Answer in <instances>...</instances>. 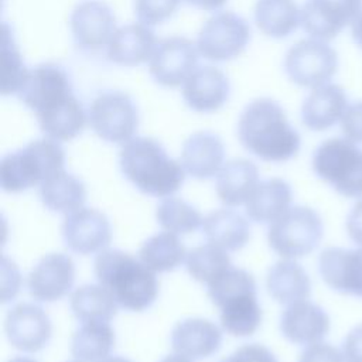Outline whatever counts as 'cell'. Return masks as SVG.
<instances>
[{
	"mask_svg": "<svg viewBox=\"0 0 362 362\" xmlns=\"http://www.w3.org/2000/svg\"><path fill=\"white\" fill-rule=\"evenodd\" d=\"M238 139L249 153L267 163L287 161L301 146V137L284 109L270 98H259L245 106L238 120Z\"/></svg>",
	"mask_w": 362,
	"mask_h": 362,
	"instance_id": "obj_1",
	"label": "cell"
},
{
	"mask_svg": "<svg viewBox=\"0 0 362 362\" xmlns=\"http://www.w3.org/2000/svg\"><path fill=\"white\" fill-rule=\"evenodd\" d=\"M119 164L123 175L143 194L156 198L171 197L185 180L181 161L168 156L161 143L134 136L122 146Z\"/></svg>",
	"mask_w": 362,
	"mask_h": 362,
	"instance_id": "obj_2",
	"label": "cell"
},
{
	"mask_svg": "<svg viewBox=\"0 0 362 362\" xmlns=\"http://www.w3.org/2000/svg\"><path fill=\"white\" fill-rule=\"evenodd\" d=\"M95 276L124 310L141 313L151 307L158 296L156 272L120 249H105L93 262Z\"/></svg>",
	"mask_w": 362,
	"mask_h": 362,
	"instance_id": "obj_3",
	"label": "cell"
},
{
	"mask_svg": "<svg viewBox=\"0 0 362 362\" xmlns=\"http://www.w3.org/2000/svg\"><path fill=\"white\" fill-rule=\"evenodd\" d=\"M65 168V153L59 141L37 139L6 154L0 163V182L6 192L17 194L41 185L52 174Z\"/></svg>",
	"mask_w": 362,
	"mask_h": 362,
	"instance_id": "obj_4",
	"label": "cell"
},
{
	"mask_svg": "<svg viewBox=\"0 0 362 362\" xmlns=\"http://www.w3.org/2000/svg\"><path fill=\"white\" fill-rule=\"evenodd\" d=\"M313 171L346 198H362V148L345 139L324 140L314 151Z\"/></svg>",
	"mask_w": 362,
	"mask_h": 362,
	"instance_id": "obj_5",
	"label": "cell"
},
{
	"mask_svg": "<svg viewBox=\"0 0 362 362\" xmlns=\"http://www.w3.org/2000/svg\"><path fill=\"white\" fill-rule=\"evenodd\" d=\"M324 235L320 214L305 205L290 206L273 221L267 230L269 246L283 259H298L313 253Z\"/></svg>",
	"mask_w": 362,
	"mask_h": 362,
	"instance_id": "obj_6",
	"label": "cell"
},
{
	"mask_svg": "<svg viewBox=\"0 0 362 362\" xmlns=\"http://www.w3.org/2000/svg\"><path fill=\"white\" fill-rule=\"evenodd\" d=\"M45 137L57 141H69L78 137L86 123L88 113L75 96L72 85L57 86L44 93L30 107Z\"/></svg>",
	"mask_w": 362,
	"mask_h": 362,
	"instance_id": "obj_7",
	"label": "cell"
},
{
	"mask_svg": "<svg viewBox=\"0 0 362 362\" xmlns=\"http://www.w3.org/2000/svg\"><path fill=\"white\" fill-rule=\"evenodd\" d=\"M337 69V51L328 41L311 37L293 44L284 57V71L288 79L308 89L329 83Z\"/></svg>",
	"mask_w": 362,
	"mask_h": 362,
	"instance_id": "obj_8",
	"label": "cell"
},
{
	"mask_svg": "<svg viewBox=\"0 0 362 362\" xmlns=\"http://www.w3.org/2000/svg\"><path fill=\"white\" fill-rule=\"evenodd\" d=\"M88 122L102 140L124 144L134 137L139 127V110L124 92L107 90L90 102Z\"/></svg>",
	"mask_w": 362,
	"mask_h": 362,
	"instance_id": "obj_9",
	"label": "cell"
},
{
	"mask_svg": "<svg viewBox=\"0 0 362 362\" xmlns=\"http://www.w3.org/2000/svg\"><path fill=\"white\" fill-rule=\"evenodd\" d=\"M249 41L247 21L232 11H221L204 23L195 44L205 59L223 62L239 57Z\"/></svg>",
	"mask_w": 362,
	"mask_h": 362,
	"instance_id": "obj_10",
	"label": "cell"
},
{
	"mask_svg": "<svg viewBox=\"0 0 362 362\" xmlns=\"http://www.w3.org/2000/svg\"><path fill=\"white\" fill-rule=\"evenodd\" d=\"M197 44L185 37H168L157 42L148 61L151 78L161 86H182L185 79L197 68Z\"/></svg>",
	"mask_w": 362,
	"mask_h": 362,
	"instance_id": "obj_11",
	"label": "cell"
},
{
	"mask_svg": "<svg viewBox=\"0 0 362 362\" xmlns=\"http://www.w3.org/2000/svg\"><path fill=\"white\" fill-rule=\"evenodd\" d=\"M61 235L71 252L86 256L107 249L112 242V226L103 212L82 206L65 216Z\"/></svg>",
	"mask_w": 362,
	"mask_h": 362,
	"instance_id": "obj_12",
	"label": "cell"
},
{
	"mask_svg": "<svg viewBox=\"0 0 362 362\" xmlns=\"http://www.w3.org/2000/svg\"><path fill=\"white\" fill-rule=\"evenodd\" d=\"M4 332L11 346L34 354L47 346L52 335V324L44 308L34 303L13 305L4 320Z\"/></svg>",
	"mask_w": 362,
	"mask_h": 362,
	"instance_id": "obj_13",
	"label": "cell"
},
{
	"mask_svg": "<svg viewBox=\"0 0 362 362\" xmlns=\"http://www.w3.org/2000/svg\"><path fill=\"white\" fill-rule=\"evenodd\" d=\"M361 11L362 0H307L301 7V27L311 38L331 41Z\"/></svg>",
	"mask_w": 362,
	"mask_h": 362,
	"instance_id": "obj_14",
	"label": "cell"
},
{
	"mask_svg": "<svg viewBox=\"0 0 362 362\" xmlns=\"http://www.w3.org/2000/svg\"><path fill=\"white\" fill-rule=\"evenodd\" d=\"M69 28L75 44L86 51L107 47L117 30L113 10L102 0L78 3L71 13Z\"/></svg>",
	"mask_w": 362,
	"mask_h": 362,
	"instance_id": "obj_15",
	"label": "cell"
},
{
	"mask_svg": "<svg viewBox=\"0 0 362 362\" xmlns=\"http://www.w3.org/2000/svg\"><path fill=\"white\" fill-rule=\"evenodd\" d=\"M75 283V263L65 253H48L31 269L27 287L30 296L41 303L64 298Z\"/></svg>",
	"mask_w": 362,
	"mask_h": 362,
	"instance_id": "obj_16",
	"label": "cell"
},
{
	"mask_svg": "<svg viewBox=\"0 0 362 362\" xmlns=\"http://www.w3.org/2000/svg\"><path fill=\"white\" fill-rule=\"evenodd\" d=\"M318 273L334 291L362 298V246L324 249L318 256Z\"/></svg>",
	"mask_w": 362,
	"mask_h": 362,
	"instance_id": "obj_17",
	"label": "cell"
},
{
	"mask_svg": "<svg viewBox=\"0 0 362 362\" xmlns=\"http://www.w3.org/2000/svg\"><path fill=\"white\" fill-rule=\"evenodd\" d=\"M230 92L228 76L216 66H197L181 86L187 106L198 113H211L221 109Z\"/></svg>",
	"mask_w": 362,
	"mask_h": 362,
	"instance_id": "obj_18",
	"label": "cell"
},
{
	"mask_svg": "<svg viewBox=\"0 0 362 362\" xmlns=\"http://www.w3.org/2000/svg\"><path fill=\"white\" fill-rule=\"evenodd\" d=\"M331 328V320L318 304L301 300L288 304L280 317L283 337L296 345H311L322 341Z\"/></svg>",
	"mask_w": 362,
	"mask_h": 362,
	"instance_id": "obj_19",
	"label": "cell"
},
{
	"mask_svg": "<svg viewBox=\"0 0 362 362\" xmlns=\"http://www.w3.org/2000/svg\"><path fill=\"white\" fill-rule=\"evenodd\" d=\"M170 341L175 354L192 361L205 359L219 351L222 331L211 320L185 318L174 325Z\"/></svg>",
	"mask_w": 362,
	"mask_h": 362,
	"instance_id": "obj_20",
	"label": "cell"
},
{
	"mask_svg": "<svg viewBox=\"0 0 362 362\" xmlns=\"http://www.w3.org/2000/svg\"><path fill=\"white\" fill-rule=\"evenodd\" d=\"M157 47L151 27L130 23L119 27L106 47L107 59L122 66H137L148 62Z\"/></svg>",
	"mask_w": 362,
	"mask_h": 362,
	"instance_id": "obj_21",
	"label": "cell"
},
{
	"mask_svg": "<svg viewBox=\"0 0 362 362\" xmlns=\"http://www.w3.org/2000/svg\"><path fill=\"white\" fill-rule=\"evenodd\" d=\"M225 160V146L212 132H195L182 144L181 164L187 174L197 180L215 177Z\"/></svg>",
	"mask_w": 362,
	"mask_h": 362,
	"instance_id": "obj_22",
	"label": "cell"
},
{
	"mask_svg": "<svg viewBox=\"0 0 362 362\" xmlns=\"http://www.w3.org/2000/svg\"><path fill=\"white\" fill-rule=\"evenodd\" d=\"M345 90L335 83L311 89L301 106V122L313 132H324L337 124L348 107Z\"/></svg>",
	"mask_w": 362,
	"mask_h": 362,
	"instance_id": "obj_23",
	"label": "cell"
},
{
	"mask_svg": "<svg viewBox=\"0 0 362 362\" xmlns=\"http://www.w3.org/2000/svg\"><path fill=\"white\" fill-rule=\"evenodd\" d=\"M221 327L226 334L238 338L253 335L262 322V307L257 300L256 287L238 291L218 305Z\"/></svg>",
	"mask_w": 362,
	"mask_h": 362,
	"instance_id": "obj_24",
	"label": "cell"
},
{
	"mask_svg": "<svg viewBox=\"0 0 362 362\" xmlns=\"http://www.w3.org/2000/svg\"><path fill=\"white\" fill-rule=\"evenodd\" d=\"M257 184V165L246 158H233L226 161L216 174L215 191L223 205L233 208L245 204Z\"/></svg>",
	"mask_w": 362,
	"mask_h": 362,
	"instance_id": "obj_25",
	"label": "cell"
},
{
	"mask_svg": "<svg viewBox=\"0 0 362 362\" xmlns=\"http://www.w3.org/2000/svg\"><path fill=\"white\" fill-rule=\"evenodd\" d=\"M291 201L293 189L287 181L267 178L255 187L245 202V211L253 222L272 223L291 206Z\"/></svg>",
	"mask_w": 362,
	"mask_h": 362,
	"instance_id": "obj_26",
	"label": "cell"
},
{
	"mask_svg": "<svg viewBox=\"0 0 362 362\" xmlns=\"http://www.w3.org/2000/svg\"><path fill=\"white\" fill-rule=\"evenodd\" d=\"M202 233L208 243L226 252H236L246 246L250 238L247 219L230 208L209 212L202 222Z\"/></svg>",
	"mask_w": 362,
	"mask_h": 362,
	"instance_id": "obj_27",
	"label": "cell"
},
{
	"mask_svg": "<svg viewBox=\"0 0 362 362\" xmlns=\"http://www.w3.org/2000/svg\"><path fill=\"white\" fill-rule=\"evenodd\" d=\"M266 287L272 298L286 305L307 300L311 293L310 277L304 267L294 259L276 262L269 269Z\"/></svg>",
	"mask_w": 362,
	"mask_h": 362,
	"instance_id": "obj_28",
	"label": "cell"
},
{
	"mask_svg": "<svg viewBox=\"0 0 362 362\" xmlns=\"http://www.w3.org/2000/svg\"><path fill=\"white\" fill-rule=\"evenodd\" d=\"M40 198L49 211L68 215L83 206L86 187L78 177L64 168L41 182Z\"/></svg>",
	"mask_w": 362,
	"mask_h": 362,
	"instance_id": "obj_29",
	"label": "cell"
},
{
	"mask_svg": "<svg viewBox=\"0 0 362 362\" xmlns=\"http://www.w3.org/2000/svg\"><path fill=\"white\" fill-rule=\"evenodd\" d=\"M255 23L264 35L284 38L301 25V8L294 0H257Z\"/></svg>",
	"mask_w": 362,
	"mask_h": 362,
	"instance_id": "obj_30",
	"label": "cell"
},
{
	"mask_svg": "<svg viewBox=\"0 0 362 362\" xmlns=\"http://www.w3.org/2000/svg\"><path fill=\"white\" fill-rule=\"evenodd\" d=\"M74 317L81 322H109L117 313L113 296L100 284H83L69 298Z\"/></svg>",
	"mask_w": 362,
	"mask_h": 362,
	"instance_id": "obj_31",
	"label": "cell"
},
{
	"mask_svg": "<svg viewBox=\"0 0 362 362\" xmlns=\"http://www.w3.org/2000/svg\"><path fill=\"white\" fill-rule=\"evenodd\" d=\"M115 341L109 322H83L72 335L71 352L78 361L100 362L110 356Z\"/></svg>",
	"mask_w": 362,
	"mask_h": 362,
	"instance_id": "obj_32",
	"label": "cell"
},
{
	"mask_svg": "<svg viewBox=\"0 0 362 362\" xmlns=\"http://www.w3.org/2000/svg\"><path fill=\"white\" fill-rule=\"evenodd\" d=\"M184 243L173 232H160L150 236L139 249V259L156 273L173 272L185 262Z\"/></svg>",
	"mask_w": 362,
	"mask_h": 362,
	"instance_id": "obj_33",
	"label": "cell"
},
{
	"mask_svg": "<svg viewBox=\"0 0 362 362\" xmlns=\"http://www.w3.org/2000/svg\"><path fill=\"white\" fill-rule=\"evenodd\" d=\"M158 225L175 235H187L202 226L204 218L201 212L178 197H165L160 201L156 209Z\"/></svg>",
	"mask_w": 362,
	"mask_h": 362,
	"instance_id": "obj_34",
	"label": "cell"
},
{
	"mask_svg": "<svg viewBox=\"0 0 362 362\" xmlns=\"http://www.w3.org/2000/svg\"><path fill=\"white\" fill-rule=\"evenodd\" d=\"M232 266L226 250L212 245H199L187 252L185 267L188 274L199 281L209 284L215 277Z\"/></svg>",
	"mask_w": 362,
	"mask_h": 362,
	"instance_id": "obj_35",
	"label": "cell"
},
{
	"mask_svg": "<svg viewBox=\"0 0 362 362\" xmlns=\"http://www.w3.org/2000/svg\"><path fill=\"white\" fill-rule=\"evenodd\" d=\"M30 69L24 65L8 27H3L1 42V93L17 95L24 85Z\"/></svg>",
	"mask_w": 362,
	"mask_h": 362,
	"instance_id": "obj_36",
	"label": "cell"
},
{
	"mask_svg": "<svg viewBox=\"0 0 362 362\" xmlns=\"http://www.w3.org/2000/svg\"><path fill=\"white\" fill-rule=\"evenodd\" d=\"M182 0H134V13L137 20L148 27L168 20L178 8Z\"/></svg>",
	"mask_w": 362,
	"mask_h": 362,
	"instance_id": "obj_37",
	"label": "cell"
},
{
	"mask_svg": "<svg viewBox=\"0 0 362 362\" xmlns=\"http://www.w3.org/2000/svg\"><path fill=\"white\" fill-rule=\"evenodd\" d=\"M342 136L356 144H362V100L349 103L339 120Z\"/></svg>",
	"mask_w": 362,
	"mask_h": 362,
	"instance_id": "obj_38",
	"label": "cell"
},
{
	"mask_svg": "<svg viewBox=\"0 0 362 362\" xmlns=\"http://www.w3.org/2000/svg\"><path fill=\"white\" fill-rule=\"evenodd\" d=\"M219 362H279L274 354L260 344H245Z\"/></svg>",
	"mask_w": 362,
	"mask_h": 362,
	"instance_id": "obj_39",
	"label": "cell"
},
{
	"mask_svg": "<svg viewBox=\"0 0 362 362\" xmlns=\"http://www.w3.org/2000/svg\"><path fill=\"white\" fill-rule=\"evenodd\" d=\"M298 362H345L341 349L328 342H315L307 345L298 356Z\"/></svg>",
	"mask_w": 362,
	"mask_h": 362,
	"instance_id": "obj_40",
	"label": "cell"
},
{
	"mask_svg": "<svg viewBox=\"0 0 362 362\" xmlns=\"http://www.w3.org/2000/svg\"><path fill=\"white\" fill-rule=\"evenodd\" d=\"M21 277L17 266L7 256L1 260V301L7 303L20 291Z\"/></svg>",
	"mask_w": 362,
	"mask_h": 362,
	"instance_id": "obj_41",
	"label": "cell"
},
{
	"mask_svg": "<svg viewBox=\"0 0 362 362\" xmlns=\"http://www.w3.org/2000/svg\"><path fill=\"white\" fill-rule=\"evenodd\" d=\"M341 352L345 362H362V324L355 325L345 335Z\"/></svg>",
	"mask_w": 362,
	"mask_h": 362,
	"instance_id": "obj_42",
	"label": "cell"
},
{
	"mask_svg": "<svg viewBox=\"0 0 362 362\" xmlns=\"http://www.w3.org/2000/svg\"><path fill=\"white\" fill-rule=\"evenodd\" d=\"M345 228L349 239L355 245L362 246V198L355 202V205L346 215Z\"/></svg>",
	"mask_w": 362,
	"mask_h": 362,
	"instance_id": "obj_43",
	"label": "cell"
},
{
	"mask_svg": "<svg viewBox=\"0 0 362 362\" xmlns=\"http://www.w3.org/2000/svg\"><path fill=\"white\" fill-rule=\"evenodd\" d=\"M182 1L204 11H216L222 8L228 0H182Z\"/></svg>",
	"mask_w": 362,
	"mask_h": 362,
	"instance_id": "obj_44",
	"label": "cell"
},
{
	"mask_svg": "<svg viewBox=\"0 0 362 362\" xmlns=\"http://www.w3.org/2000/svg\"><path fill=\"white\" fill-rule=\"evenodd\" d=\"M351 34H352L355 44L362 49V11L351 24Z\"/></svg>",
	"mask_w": 362,
	"mask_h": 362,
	"instance_id": "obj_45",
	"label": "cell"
},
{
	"mask_svg": "<svg viewBox=\"0 0 362 362\" xmlns=\"http://www.w3.org/2000/svg\"><path fill=\"white\" fill-rule=\"evenodd\" d=\"M160 362H192V359H189L184 355H180V354H173V355L164 356Z\"/></svg>",
	"mask_w": 362,
	"mask_h": 362,
	"instance_id": "obj_46",
	"label": "cell"
},
{
	"mask_svg": "<svg viewBox=\"0 0 362 362\" xmlns=\"http://www.w3.org/2000/svg\"><path fill=\"white\" fill-rule=\"evenodd\" d=\"M100 362H132V361H129L126 358H122V356H109V358H106Z\"/></svg>",
	"mask_w": 362,
	"mask_h": 362,
	"instance_id": "obj_47",
	"label": "cell"
},
{
	"mask_svg": "<svg viewBox=\"0 0 362 362\" xmlns=\"http://www.w3.org/2000/svg\"><path fill=\"white\" fill-rule=\"evenodd\" d=\"M8 362H38V361L28 356H16V358H11Z\"/></svg>",
	"mask_w": 362,
	"mask_h": 362,
	"instance_id": "obj_48",
	"label": "cell"
},
{
	"mask_svg": "<svg viewBox=\"0 0 362 362\" xmlns=\"http://www.w3.org/2000/svg\"><path fill=\"white\" fill-rule=\"evenodd\" d=\"M72 362H83V361H78V359H76V361H72Z\"/></svg>",
	"mask_w": 362,
	"mask_h": 362,
	"instance_id": "obj_49",
	"label": "cell"
}]
</instances>
